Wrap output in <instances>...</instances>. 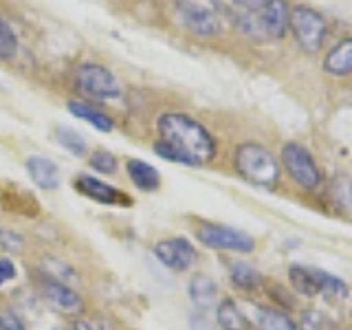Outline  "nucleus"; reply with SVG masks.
<instances>
[{"label": "nucleus", "instance_id": "obj_11", "mask_svg": "<svg viewBox=\"0 0 352 330\" xmlns=\"http://www.w3.org/2000/svg\"><path fill=\"white\" fill-rule=\"evenodd\" d=\"M44 297L51 302L62 313H80L84 308L82 297L77 295L69 284L58 282V280H47L44 282Z\"/></svg>", "mask_w": 352, "mask_h": 330}, {"label": "nucleus", "instance_id": "obj_18", "mask_svg": "<svg viewBox=\"0 0 352 330\" xmlns=\"http://www.w3.org/2000/svg\"><path fill=\"white\" fill-rule=\"evenodd\" d=\"M218 324L223 330H249L247 317L242 315L238 304L231 300H225L218 306Z\"/></svg>", "mask_w": 352, "mask_h": 330}, {"label": "nucleus", "instance_id": "obj_24", "mask_svg": "<svg viewBox=\"0 0 352 330\" xmlns=\"http://www.w3.org/2000/svg\"><path fill=\"white\" fill-rule=\"evenodd\" d=\"M300 330H337V326L333 324V319H328L324 313L308 311V313L302 315Z\"/></svg>", "mask_w": 352, "mask_h": 330}, {"label": "nucleus", "instance_id": "obj_3", "mask_svg": "<svg viewBox=\"0 0 352 330\" xmlns=\"http://www.w3.org/2000/svg\"><path fill=\"white\" fill-rule=\"evenodd\" d=\"M289 27L293 31L297 44H300L304 51L315 53L324 47V40L328 36V25H326L324 16L317 14L315 9L304 7V5L293 7Z\"/></svg>", "mask_w": 352, "mask_h": 330}, {"label": "nucleus", "instance_id": "obj_13", "mask_svg": "<svg viewBox=\"0 0 352 330\" xmlns=\"http://www.w3.org/2000/svg\"><path fill=\"white\" fill-rule=\"evenodd\" d=\"M27 170L31 174L33 183L42 190H55L60 185V170L51 159L47 157H29L27 159Z\"/></svg>", "mask_w": 352, "mask_h": 330}, {"label": "nucleus", "instance_id": "obj_22", "mask_svg": "<svg viewBox=\"0 0 352 330\" xmlns=\"http://www.w3.org/2000/svg\"><path fill=\"white\" fill-rule=\"evenodd\" d=\"M58 143L64 148V150H69L73 157H84L86 154V141L82 139L80 132H75L73 128H58Z\"/></svg>", "mask_w": 352, "mask_h": 330}, {"label": "nucleus", "instance_id": "obj_26", "mask_svg": "<svg viewBox=\"0 0 352 330\" xmlns=\"http://www.w3.org/2000/svg\"><path fill=\"white\" fill-rule=\"evenodd\" d=\"M0 249H5L7 253H20L25 249V240L20 234L11 229H0Z\"/></svg>", "mask_w": 352, "mask_h": 330}, {"label": "nucleus", "instance_id": "obj_27", "mask_svg": "<svg viewBox=\"0 0 352 330\" xmlns=\"http://www.w3.org/2000/svg\"><path fill=\"white\" fill-rule=\"evenodd\" d=\"M0 322H3V330H27L25 324L20 322V317L14 311H7L3 317H0Z\"/></svg>", "mask_w": 352, "mask_h": 330}, {"label": "nucleus", "instance_id": "obj_2", "mask_svg": "<svg viewBox=\"0 0 352 330\" xmlns=\"http://www.w3.org/2000/svg\"><path fill=\"white\" fill-rule=\"evenodd\" d=\"M236 170L242 179L260 187H275L280 179L278 161L273 159V154L267 148L258 146V143H242L236 150Z\"/></svg>", "mask_w": 352, "mask_h": 330}, {"label": "nucleus", "instance_id": "obj_32", "mask_svg": "<svg viewBox=\"0 0 352 330\" xmlns=\"http://www.w3.org/2000/svg\"><path fill=\"white\" fill-rule=\"evenodd\" d=\"M0 330H3V322H0Z\"/></svg>", "mask_w": 352, "mask_h": 330}, {"label": "nucleus", "instance_id": "obj_29", "mask_svg": "<svg viewBox=\"0 0 352 330\" xmlns=\"http://www.w3.org/2000/svg\"><path fill=\"white\" fill-rule=\"evenodd\" d=\"M236 7L245 9V11H251V14H256V11H260L264 5L269 3V0H231Z\"/></svg>", "mask_w": 352, "mask_h": 330}, {"label": "nucleus", "instance_id": "obj_9", "mask_svg": "<svg viewBox=\"0 0 352 330\" xmlns=\"http://www.w3.org/2000/svg\"><path fill=\"white\" fill-rule=\"evenodd\" d=\"M154 253L172 271H187L194 267V262L198 258V253L194 245L187 238H168V240H159Z\"/></svg>", "mask_w": 352, "mask_h": 330}, {"label": "nucleus", "instance_id": "obj_16", "mask_svg": "<svg viewBox=\"0 0 352 330\" xmlns=\"http://www.w3.org/2000/svg\"><path fill=\"white\" fill-rule=\"evenodd\" d=\"M216 295H218V286L212 278H207V275H194L190 282V297L201 311H207L216 302Z\"/></svg>", "mask_w": 352, "mask_h": 330}, {"label": "nucleus", "instance_id": "obj_15", "mask_svg": "<svg viewBox=\"0 0 352 330\" xmlns=\"http://www.w3.org/2000/svg\"><path fill=\"white\" fill-rule=\"evenodd\" d=\"M128 176L141 192H154V190H159V185H161L159 170L152 168V165L146 161H139V159L128 161Z\"/></svg>", "mask_w": 352, "mask_h": 330}, {"label": "nucleus", "instance_id": "obj_28", "mask_svg": "<svg viewBox=\"0 0 352 330\" xmlns=\"http://www.w3.org/2000/svg\"><path fill=\"white\" fill-rule=\"evenodd\" d=\"M16 278V267L14 262L7 260V258H0V286L7 284L9 280Z\"/></svg>", "mask_w": 352, "mask_h": 330}, {"label": "nucleus", "instance_id": "obj_6", "mask_svg": "<svg viewBox=\"0 0 352 330\" xmlns=\"http://www.w3.org/2000/svg\"><path fill=\"white\" fill-rule=\"evenodd\" d=\"M282 163L291 179L304 190H315L322 183V172L308 152L300 143H286L282 148Z\"/></svg>", "mask_w": 352, "mask_h": 330}, {"label": "nucleus", "instance_id": "obj_14", "mask_svg": "<svg viewBox=\"0 0 352 330\" xmlns=\"http://www.w3.org/2000/svg\"><path fill=\"white\" fill-rule=\"evenodd\" d=\"M324 69L330 75H348L352 73V38L341 40L335 44V49H330L326 60H324Z\"/></svg>", "mask_w": 352, "mask_h": 330}, {"label": "nucleus", "instance_id": "obj_10", "mask_svg": "<svg viewBox=\"0 0 352 330\" xmlns=\"http://www.w3.org/2000/svg\"><path fill=\"white\" fill-rule=\"evenodd\" d=\"M258 14V22L262 29L264 38H284L289 31V20H291V9L286 0H269Z\"/></svg>", "mask_w": 352, "mask_h": 330}, {"label": "nucleus", "instance_id": "obj_30", "mask_svg": "<svg viewBox=\"0 0 352 330\" xmlns=\"http://www.w3.org/2000/svg\"><path fill=\"white\" fill-rule=\"evenodd\" d=\"M190 324H192V330H214L212 322H209V319H207L203 313H196V315H192Z\"/></svg>", "mask_w": 352, "mask_h": 330}, {"label": "nucleus", "instance_id": "obj_7", "mask_svg": "<svg viewBox=\"0 0 352 330\" xmlns=\"http://www.w3.org/2000/svg\"><path fill=\"white\" fill-rule=\"evenodd\" d=\"M196 238L209 249H220V251H238V253H251L256 249V240L249 234L227 225H214L205 223L198 227Z\"/></svg>", "mask_w": 352, "mask_h": 330}, {"label": "nucleus", "instance_id": "obj_25", "mask_svg": "<svg viewBox=\"0 0 352 330\" xmlns=\"http://www.w3.org/2000/svg\"><path fill=\"white\" fill-rule=\"evenodd\" d=\"M88 163H91V168L99 174H115L117 172V159L106 150H97L93 157L88 159Z\"/></svg>", "mask_w": 352, "mask_h": 330}, {"label": "nucleus", "instance_id": "obj_23", "mask_svg": "<svg viewBox=\"0 0 352 330\" xmlns=\"http://www.w3.org/2000/svg\"><path fill=\"white\" fill-rule=\"evenodd\" d=\"M18 51V38L11 27L0 18V60H11Z\"/></svg>", "mask_w": 352, "mask_h": 330}, {"label": "nucleus", "instance_id": "obj_17", "mask_svg": "<svg viewBox=\"0 0 352 330\" xmlns=\"http://www.w3.org/2000/svg\"><path fill=\"white\" fill-rule=\"evenodd\" d=\"M69 110H71L75 117L84 119L86 124H91L97 130H102V132H110V130H113V119H110L106 113H102L99 108L91 106V104H86V102H71L69 104Z\"/></svg>", "mask_w": 352, "mask_h": 330}, {"label": "nucleus", "instance_id": "obj_31", "mask_svg": "<svg viewBox=\"0 0 352 330\" xmlns=\"http://www.w3.org/2000/svg\"><path fill=\"white\" fill-rule=\"evenodd\" d=\"M73 330H93V328L88 326L86 322H82V319H77V322L73 324Z\"/></svg>", "mask_w": 352, "mask_h": 330}, {"label": "nucleus", "instance_id": "obj_5", "mask_svg": "<svg viewBox=\"0 0 352 330\" xmlns=\"http://www.w3.org/2000/svg\"><path fill=\"white\" fill-rule=\"evenodd\" d=\"M75 84L84 95L99 99V102H110V99H117L121 95L117 77L99 64L80 66L75 73Z\"/></svg>", "mask_w": 352, "mask_h": 330}, {"label": "nucleus", "instance_id": "obj_19", "mask_svg": "<svg viewBox=\"0 0 352 330\" xmlns=\"http://www.w3.org/2000/svg\"><path fill=\"white\" fill-rule=\"evenodd\" d=\"M258 326L260 330H300L289 315L282 311H275V308H260Z\"/></svg>", "mask_w": 352, "mask_h": 330}, {"label": "nucleus", "instance_id": "obj_4", "mask_svg": "<svg viewBox=\"0 0 352 330\" xmlns=\"http://www.w3.org/2000/svg\"><path fill=\"white\" fill-rule=\"evenodd\" d=\"M289 278H291L293 289L306 297H315L317 293H328V295H339V297L348 295V286L339 278H335V275H330L322 269L291 267Z\"/></svg>", "mask_w": 352, "mask_h": 330}, {"label": "nucleus", "instance_id": "obj_8", "mask_svg": "<svg viewBox=\"0 0 352 330\" xmlns=\"http://www.w3.org/2000/svg\"><path fill=\"white\" fill-rule=\"evenodd\" d=\"M176 14H179L185 29H190L198 38H214L220 33V20L212 9L196 3V0H179L176 3Z\"/></svg>", "mask_w": 352, "mask_h": 330}, {"label": "nucleus", "instance_id": "obj_20", "mask_svg": "<svg viewBox=\"0 0 352 330\" xmlns=\"http://www.w3.org/2000/svg\"><path fill=\"white\" fill-rule=\"evenodd\" d=\"M231 282H234L238 289L253 291L262 284V275L245 262H234L231 264Z\"/></svg>", "mask_w": 352, "mask_h": 330}, {"label": "nucleus", "instance_id": "obj_21", "mask_svg": "<svg viewBox=\"0 0 352 330\" xmlns=\"http://www.w3.org/2000/svg\"><path fill=\"white\" fill-rule=\"evenodd\" d=\"M330 196H333L339 212L352 216V181L348 176H337L333 181V187H330Z\"/></svg>", "mask_w": 352, "mask_h": 330}, {"label": "nucleus", "instance_id": "obj_12", "mask_svg": "<svg viewBox=\"0 0 352 330\" xmlns=\"http://www.w3.org/2000/svg\"><path fill=\"white\" fill-rule=\"evenodd\" d=\"M75 185H77V190H80L84 196L93 198V201H97V203H104V205L128 203V198L121 196L113 185L99 181V179H95V176H88V174L77 176Z\"/></svg>", "mask_w": 352, "mask_h": 330}, {"label": "nucleus", "instance_id": "obj_1", "mask_svg": "<svg viewBox=\"0 0 352 330\" xmlns=\"http://www.w3.org/2000/svg\"><path fill=\"white\" fill-rule=\"evenodd\" d=\"M159 141L154 143V152L161 159L183 165H205L216 157V141L198 124L196 119L168 113L159 117Z\"/></svg>", "mask_w": 352, "mask_h": 330}]
</instances>
